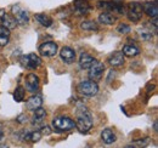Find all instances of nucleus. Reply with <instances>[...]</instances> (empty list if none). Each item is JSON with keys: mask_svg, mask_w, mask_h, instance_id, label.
I'll return each mask as SVG.
<instances>
[{"mask_svg": "<svg viewBox=\"0 0 158 148\" xmlns=\"http://www.w3.org/2000/svg\"><path fill=\"white\" fill-rule=\"evenodd\" d=\"M122 52H123V55L129 56V57H134V56L139 55L140 50H139L138 46H135L133 44H127V45L123 46V51Z\"/></svg>", "mask_w": 158, "mask_h": 148, "instance_id": "nucleus-18", "label": "nucleus"}, {"mask_svg": "<svg viewBox=\"0 0 158 148\" xmlns=\"http://www.w3.org/2000/svg\"><path fill=\"white\" fill-rule=\"evenodd\" d=\"M41 138V132L40 131H32V132H27L24 140L31 141V142H38Z\"/></svg>", "mask_w": 158, "mask_h": 148, "instance_id": "nucleus-25", "label": "nucleus"}, {"mask_svg": "<svg viewBox=\"0 0 158 148\" xmlns=\"http://www.w3.org/2000/svg\"><path fill=\"white\" fill-rule=\"evenodd\" d=\"M12 12H14V17L16 19V22L19 24H27L29 22V16H28V12L23 9H21L20 6H14L12 9Z\"/></svg>", "mask_w": 158, "mask_h": 148, "instance_id": "nucleus-8", "label": "nucleus"}, {"mask_svg": "<svg viewBox=\"0 0 158 148\" xmlns=\"http://www.w3.org/2000/svg\"><path fill=\"white\" fill-rule=\"evenodd\" d=\"M41 105H43V98H41V96H39V95H34V96L29 97V100L26 102V107L29 111L38 109L39 107H41Z\"/></svg>", "mask_w": 158, "mask_h": 148, "instance_id": "nucleus-11", "label": "nucleus"}, {"mask_svg": "<svg viewBox=\"0 0 158 148\" xmlns=\"http://www.w3.org/2000/svg\"><path fill=\"white\" fill-rule=\"evenodd\" d=\"M101 138L102 141L106 143V145H111L113 142H116L117 137H116V134L112 131L111 129H105L101 132Z\"/></svg>", "mask_w": 158, "mask_h": 148, "instance_id": "nucleus-17", "label": "nucleus"}, {"mask_svg": "<svg viewBox=\"0 0 158 148\" xmlns=\"http://www.w3.org/2000/svg\"><path fill=\"white\" fill-rule=\"evenodd\" d=\"M26 120H27V119L24 118V115H22V114H21L20 118H19V121H21V123H23V121H26Z\"/></svg>", "mask_w": 158, "mask_h": 148, "instance_id": "nucleus-29", "label": "nucleus"}, {"mask_svg": "<svg viewBox=\"0 0 158 148\" xmlns=\"http://www.w3.org/2000/svg\"><path fill=\"white\" fill-rule=\"evenodd\" d=\"M2 138H4V129H2V125L0 123V140H2Z\"/></svg>", "mask_w": 158, "mask_h": 148, "instance_id": "nucleus-28", "label": "nucleus"}, {"mask_svg": "<svg viewBox=\"0 0 158 148\" xmlns=\"http://www.w3.org/2000/svg\"><path fill=\"white\" fill-rule=\"evenodd\" d=\"M95 61H96V60H95L93 56L86 54V52H84V54H81L80 57H79V66H80V68H83V69H88V68L91 67V64H93Z\"/></svg>", "mask_w": 158, "mask_h": 148, "instance_id": "nucleus-13", "label": "nucleus"}, {"mask_svg": "<svg viewBox=\"0 0 158 148\" xmlns=\"http://www.w3.org/2000/svg\"><path fill=\"white\" fill-rule=\"evenodd\" d=\"M39 52L44 57H52L57 54V44L52 41L44 43L39 46Z\"/></svg>", "mask_w": 158, "mask_h": 148, "instance_id": "nucleus-7", "label": "nucleus"}, {"mask_svg": "<svg viewBox=\"0 0 158 148\" xmlns=\"http://www.w3.org/2000/svg\"><path fill=\"white\" fill-rule=\"evenodd\" d=\"M21 63L27 69H35L41 64V60H40L39 56H37L35 54H29V55L22 57Z\"/></svg>", "mask_w": 158, "mask_h": 148, "instance_id": "nucleus-5", "label": "nucleus"}, {"mask_svg": "<svg viewBox=\"0 0 158 148\" xmlns=\"http://www.w3.org/2000/svg\"><path fill=\"white\" fill-rule=\"evenodd\" d=\"M142 11L146 12L147 16H150L151 18L157 17L158 15V7H157V1H151V2H145L142 5Z\"/></svg>", "mask_w": 158, "mask_h": 148, "instance_id": "nucleus-12", "label": "nucleus"}, {"mask_svg": "<svg viewBox=\"0 0 158 148\" xmlns=\"http://www.w3.org/2000/svg\"><path fill=\"white\" fill-rule=\"evenodd\" d=\"M0 23H1V26H4L5 28H7L9 31L14 29V28L16 27V24H17V22H16L15 17H12L11 15H9V14H6V12H5V15L2 16V18H1V21H0Z\"/></svg>", "mask_w": 158, "mask_h": 148, "instance_id": "nucleus-16", "label": "nucleus"}, {"mask_svg": "<svg viewBox=\"0 0 158 148\" xmlns=\"http://www.w3.org/2000/svg\"><path fill=\"white\" fill-rule=\"evenodd\" d=\"M60 56H61V58L64 63H72L76 58V51L73 49L66 46L60 51Z\"/></svg>", "mask_w": 158, "mask_h": 148, "instance_id": "nucleus-10", "label": "nucleus"}, {"mask_svg": "<svg viewBox=\"0 0 158 148\" xmlns=\"http://www.w3.org/2000/svg\"><path fill=\"white\" fill-rule=\"evenodd\" d=\"M103 71H105L103 63H102V62H99V61H95V62L91 64V67L89 68V78H90V80H94V81L100 80L101 76H102Z\"/></svg>", "mask_w": 158, "mask_h": 148, "instance_id": "nucleus-6", "label": "nucleus"}, {"mask_svg": "<svg viewBox=\"0 0 158 148\" xmlns=\"http://www.w3.org/2000/svg\"><path fill=\"white\" fill-rule=\"evenodd\" d=\"M124 148H135L134 146H127V147H124Z\"/></svg>", "mask_w": 158, "mask_h": 148, "instance_id": "nucleus-32", "label": "nucleus"}, {"mask_svg": "<svg viewBox=\"0 0 158 148\" xmlns=\"http://www.w3.org/2000/svg\"><path fill=\"white\" fill-rule=\"evenodd\" d=\"M34 114H33V124H41L46 117V111L44 108L39 107L38 109H35Z\"/></svg>", "mask_w": 158, "mask_h": 148, "instance_id": "nucleus-20", "label": "nucleus"}, {"mask_svg": "<svg viewBox=\"0 0 158 148\" xmlns=\"http://www.w3.org/2000/svg\"><path fill=\"white\" fill-rule=\"evenodd\" d=\"M74 6H76V10H77L78 15H85L91 9V6L89 5V2L86 0H77V1H74Z\"/></svg>", "mask_w": 158, "mask_h": 148, "instance_id": "nucleus-15", "label": "nucleus"}, {"mask_svg": "<svg viewBox=\"0 0 158 148\" xmlns=\"http://www.w3.org/2000/svg\"><path fill=\"white\" fill-rule=\"evenodd\" d=\"M26 88L29 92H35L39 89V78L35 74H28L26 78Z\"/></svg>", "mask_w": 158, "mask_h": 148, "instance_id": "nucleus-9", "label": "nucleus"}, {"mask_svg": "<svg viewBox=\"0 0 158 148\" xmlns=\"http://www.w3.org/2000/svg\"><path fill=\"white\" fill-rule=\"evenodd\" d=\"M78 91L83 96H95L99 92V85L94 80H85L78 85Z\"/></svg>", "mask_w": 158, "mask_h": 148, "instance_id": "nucleus-3", "label": "nucleus"}, {"mask_svg": "<svg viewBox=\"0 0 158 148\" xmlns=\"http://www.w3.org/2000/svg\"><path fill=\"white\" fill-rule=\"evenodd\" d=\"M35 19L39 22L43 27H50L52 24V19L50 18L48 15H45V14H37Z\"/></svg>", "mask_w": 158, "mask_h": 148, "instance_id": "nucleus-22", "label": "nucleus"}, {"mask_svg": "<svg viewBox=\"0 0 158 148\" xmlns=\"http://www.w3.org/2000/svg\"><path fill=\"white\" fill-rule=\"evenodd\" d=\"M52 128L56 131H69L76 128V123L67 117H57L52 120Z\"/></svg>", "mask_w": 158, "mask_h": 148, "instance_id": "nucleus-2", "label": "nucleus"}, {"mask_svg": "<svg viewBox=\"0 0 158 148\" xmlns=\"http://www.w3.org/2000/svg\"><path fill=\"white\" fill-rule=\"evenodd\" d=\"M117 31L120 34H127V33H129L131 31V28H130V26H128L125 23H120L118 26V28H117Z\"/></svg>", "mask_w": 158, "mask_h": 148, "instance_id": "nucleus-27", "label": "nucleus"}, {"mask_svg": "<svg viewBox=\"0 0 158 148\" xmlns=\"http://www.w3.org/2000/svg\"><path fill=\"white\" fill-rule=\"evenodd\" d=\"M108 62H110V64L112 67H119V66H122L124 63V55H123V52L122 51L113 52L112 55L110 56Z\"/></svg>", "mask_w": 158, "mask_h": 148, "instance_id": "nucleus-14", "label": "nucleus"}, {"mask_svg": "<svg viewBox=\"0 0 158 148\" xmlns=\"http://www.w3.org/2000/svg\"><path fill=\"white\" fill-rule=\"evenodd\" d=\"M80 28L84 31H98L99 26L94 21H83L80 23Z\"/></svg>", "mask_w": 158, "mask_h": 148, "instance_id": "nucleus-23", "label": "nucleus"}, {"mask_svg": "<svg viewBox=\"0 0 158 148\" xmlns=\"http://www.w3.org/2000/svg\"><path fill=\"white\" fill-rule=\"evenodd\" d=\"M142 5L140 4V2H136V1H134V2H130L129 5H128V10H127V15H128V17L130 21H133V22H138L141 19L142 17Z\"/></svg>", "mask_w": 158, "mask_h": 148, "instance_id": "nucleus-4", "label": "nucleus"}, {"mask_svg": "<svg viewBox=\"0 0 158 148\" xmlns=\"http://www.w3.org/2000/svg\"><path fill=\"white\" fill-rule=\"evenodd\" d=\"M76 128L83 134H86L93 128V119L90 117V113L86 111L85 107H83L80 111H78V118H77V121H76Z\"/></svg>", "mask_w": 158, "mask_h": 148, "instance_id": "nucleus-1", "label": "nucleus"}, {"mask_svg": "<svg viewBox=\"0 0 158 148\" xmlns=\"http://www.w3.org/2000/svg\"><path fill=\"white\" fill-rule=\"evenodd\" d=\"M99 21L101 23H103V24L111 26V24H113V23L116 22V18H114V16H112L110 12H102V14H100Z\"/></svg>", "mask_w": 158, "mask_h": 148, "instance_id": "nucleus-21", "label": "nucleus"}, {"mask_svg": "<svg viewBox=\"0 0 158 148\" xmlns=\"http://www.w3.org/2000/svg\"><path fill=\"white\" fill-rule=\"evenodd\" d=\"M0 148H9L7 145H0Z\"/></svg>", "mask_w": 158, "mask_h": 148, "instance_id": "nucleus-31", "label": "nucleus"}, {"mask_svg": "<svg viewBox=\"0 0 158 148\" xmlns=\"http://www.w3.org/2000/svg\"><path fill=\"white\" fill-rule=\"evenodd\" d=\"M10 41V31L4 26H0V46H6Z\"/></svg>", "mask_w": 158, "mask_h": 148, "instance_id": "nucleus-19", "label": "nucleus"}, {"mask_svg": "<svg viewBox=\"0 0 158 148\" xmlns=\"http://www.w3.org/2000/svg\"><path fill=\"white\" fill-rule=\"evenodd\" d=\"M138 34L139 37L141 38L142 40H151L152 37H153V33L150 31V29H147V28H139L138 29Z\"/></svg>", "mask_w": 158, "mask_h": 148, "instance_id": "nucleus-24", "label": "nucleus"}, {"mask_svg": "<svg viewBox=\"0 0 158 148\" xmlns=\"http://www.w3.org/2000/svg\"><path fill=\"white\" fill-rule=\"evenodd\" d=\"M5 12H6L5 10H0V21H1V18H2V16L5 15Z\"/></svg>", "mask_w": 158, "mask_h": 148, "instance_id": "nucleus-30", "label": "nucleus"}, {"mask_svg": "<svg viewBox=\"0 0 158 148\" xmlns=\"http://www.w3.org/2000/svg\"><path fill=\"white\" fill-rule=\"evenodd\" d=\"M14 98H15L16 102L23 101V98H24V89L22 86H17L16 88V90L14 92Z\"/></svg>", "mask_w": 158, "mask_h": 148, "instance_id": "nucleus-26", "label": "nucleus"}]
</instances>
